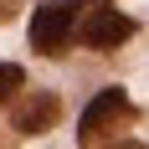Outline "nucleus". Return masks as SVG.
Returning <instances> with one entry per match:
<instances>
[{"label":"nucleus","mask_w":149,"mask_h":149,"mask_svg":"<svg viewBox=\"0 0 149 149\" xmlns=\"http://www.w3.org/2000/svg\"><path fill=\"white\" fill-rule=\"evenodd\" d=\"M72 36H77V5L72 0H46V5H36V15H31V46L41 57H62Z\"/></svg>","instance_id":"2"},{"label":"nucleus","mask_w":149,"mask_h":149,"mask_svg":"<svg viewBox=\"0 0 149 149\" xmlns=\"http://www.w3.org/2000/svg\"><path fill=\"white\" fill-rule=\"evenodd\" d=\"M21 88H26V72H21L15 62H0V103L21 98Z\"/></svg>","instance_id":"5"},{"label":"nucleus","mask_w":149,"mask_h":149,"mask_svg":"<svg viewBox=\"0 0 149 149\" xmlns=\"http://www.w3.org/2000/svg\"><path fill=\"white\" fill-rule=\"evenodd\" d=\"M88 5H103V0H88Z\"/></svg>","instance_id":"7"},{"label":"nucleus","mask_w":149,"mask_h":149,"mask_svg":"<svg viewBox=\"0 0 149 149\" xmlns=\"http://www.w3.org/2000/svg\"><path fill=\"white\" fill-rule=\"evenodd\" d=\"M57 113H62V103H57V93H26L21 103H15V134H26V139H36L41 129H52L57 123Z\"/></svg>","instance_id":"4"},{"label":"nucleus","mask_w":149,"mask_h":149,"mask_svg":"<svg viewBox=\"0 0 149 149\" xmlns=\"http://www.w3.org/2000/svg\"><path fill=\"white\" fill-rule=\"evenodd\" d=\"M134 118H139V113H134V103H129V93H123V88H103L88 108H82L77 139H82V144H108V139L118 134V129H129Z\"/></svg>","instance_id":"1"},{"label":"nucleus","mask_w":149,"mask_h":149,"mask_svg":"<svg viewBox=\"0 0 149 149\" xmlns=\"http://www.w3.org/2000/svg\"><path fill=\"white\" fill-rule=\"evenodd\" d=\"M134 31H139V26H134L123 10H113L108 0H103V5H93V10H88V21H77V36H82L93 52H113V46H123Z\"/></svg>","instance_id":"3"},{"label":"nucleus","mask_w":149,"mask_h":149,"mask_svg":"<svg viewBox=\"0 0 149 149\" xmlns=\"http://www.w3.org/2000/svg\"><path fill=\"white\" fill-rule=\"evenodd\" d=\"M10 15H15V0H0V26H5Z\"/></svg>","instance_id":"6"}]
</instances>
